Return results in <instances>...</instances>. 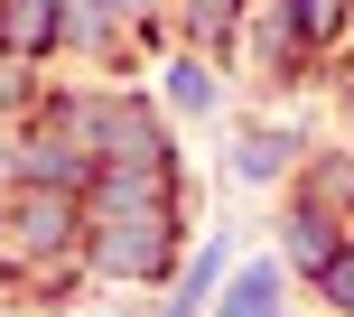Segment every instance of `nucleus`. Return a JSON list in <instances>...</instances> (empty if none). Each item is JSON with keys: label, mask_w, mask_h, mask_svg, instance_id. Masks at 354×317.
Returning a JSON list of instances; mask_svg holds the SVG:
<instances>
[{"label": "nucleus", "mask_w": 354, "mask_h": 317, "mask_svg": "<svg viewBox=\"0 0 354 317\" xmlns=\"http://www.w3.org/2000/svg\"><path fill=\"white\" fill-rule=\"evenodd\" d=\"M336 10H345V0H299V28H308V37H326V28H336Z\"/></svg>", "instance_id": "7ed1b4c3"}, {"label": "nucleus", "mask_w": 354, "mask_h": 317, "mask_svg": "<svg viewBox=\"0 0 354 317\" xmlns=\"http://www.w3.org/2000/svg\"><path fill=\"white\" fill-rule=\"evenodd\" d=\"M270 299H280V271H243V280H233V299H224V317H270Z\"/></svg>", "instance_id": "f257e3e1"}, {"label": "nucleus", "mask_w": 354, "mask_h": 317, "mask_svg": "<svg viewBox=\"0 0 354 317\" xmlns=\"http://www.w3.org/2000/svg\"><path fill=\"white\" fill-rule=\"evenodd\" d=\"M0 37H10V47H47V0H10Z\"/></svg>", "instance_id": "f03ea898"}, {"label": "nucleus", "mask_w": 354, "mask_h": 317, "mask_svg": "<svg viewBox=\"0 0 354 317\" xmlns=\"http://www.w3.org/2000/svg\"><path fill=\"white\" fill-rule=\"evenodd\" d=\"M66 233V206H28V243H56Z\"/></svg>", "instance_id": "20e7f679"}, {"label": "nucleus", "mask_w": 354, "mask_h": 317, "mask_svg": "<svg viewBox=\"0 0 354 317\" xmlns=\"http://www.w3.org/2000/svg\"><path fill=\"white\" fill-rule=\"evenodd\" d=\"M326 289H336V299L354 308V262H326Z\"/></svg>", "instance_id": "423d86ee"}, {"label": "nucleus", "mask_w": 354, "mask_h": 317, "mask_svg": "<svg viewBox=\"0 0 354 317\" xmlns=\"http://www.w3.org/2000/svg\"><path fill=\"white\" fill-rule=\"evenodd\" d=\"M280 158H289V150H270V141H243V177H270Z\"/></svg>", "instance_id": "39448f33"}]
</instances>
